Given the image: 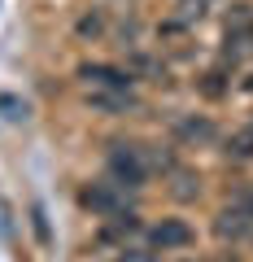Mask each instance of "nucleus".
I'll return each mask as SVG.
<instances>
[{
	"label": "nucleus",
	"mask_w": 253,
	"mask_h": 262,
	"mask_svg": "<svg viewBox=\"0 0 253 262\" xmlns=\"http://www.w3.org/2000/svg\"><path fill=\"white\" fill-rule=\"evenodd\" d=\"M79 79H83L87 88H131V70H118V66H79Z\"/></svg>",
	"instance_id": "nucleus-4"
},
{
	"label": "nucleus",
	"mask_w": 253,
	"mask_h": 262,
	"mask_svg": "<svg viewBox=\"0 0 253 262\" xmlns=\"http://www.w3.org/2000/svg\"><path fill=\"white\" fill-rule=\"evenodd\" d=\"M149 241H153V249L166 253V249H188V245L197 241V232H192L183 219H162V223L149 232Z\"/></svg>",
	"instance_id": "nucleus-3"
},
{
	"label": "nucleus",
	"mask_w": 253,
	"mask_h": 262,
	"mask_svg": "<svg viewBox=\"0 0 253 262\" xmlns=\"http://www.w3.org/2000/svg\"><path fill=\"white\" fill-rule=\"evenodd\" d=\"M214 232L223 236V241H240V236H249V232H253V214H244L240 206H232V210H223V214H218Z\"/></svg>",
	"instance_id": "nucleus-6"
},
{
	"label": "nucleus",
	"mask_w": 253,
	"mask_h": 262,
	"mask_svg": "<svg viewBox=\"0 0 253 262\" xmlns=\"http://www.w3.org/2000/svg\"><path fill=\"white\" fill-rule=\"evenodd\" d=\"M87 101H92L96 110H105V114H127V110H135L131 88H92Z\"/></svg>",
	"instance_id": "nucleus-5"
},
{
	"label": "nucleus",
	"mask_w": 253,
	"mask_h": 262,
	"mask_svg": "<svg viewBox=\"0 0 253 262\" xmlns=\"http://www.w3.org/2000/svg\"><path fill=\"white\" fill-rule=\"evenodd\" d=\"M0 110H5V118H22V114H27V105H18L13 96H0Z\"/></svg>",
	"instance_id": "nucleus-11"
},
{
	"label": "nucleus",
	"mask_w": 253,
	"mask_h": 262,
	"mask_svg": "<svg viewBox=\"0 0 253 262\" xmlns=\"http://www.w3.org/2000/svg\"><path fill=\"white\" fill-rule=\"evenodd\" d=\"M118 262H153V258H149L144 249H122V258H118Z\"/></svg>",
	"instance_id": "nucleus-12"
},
{
	"label": "nucleus",
	"mask_w": 253,
	"mask_h": 262,
	"mask_svg": "<svg viewBox=\"0 0 253 262\" xmlns=\"http://www.w3.org/2000/svg\"><path fill=\"white\" fill-rule=\"evenodd\" d=\"M232 206H240V210H244V214H253V184H244V188H240V192H236V196H232Z\"/></svg>",
	"instance_id": "nucleus-10"
},
{
	"label": "nucleus",
	"mask_w": 253,
	"mask_h": 262,
	"mask_svg": "<svg viewBox=\"0 0 253 262\" xmlns=\"http://www.w3.org/2000/svg\"><path fill=\"white\" fill-rule=\"evenodd\" d=\"M83 206L96 210V214H109V219H113V214L127 210V188L113 184V179H109V184H92V188L83 192Z\"/></svg>",
	"instance_id": "nucleus-2"
},
{
	"label": "nucleus",
	"mask_w": 253,
	"mask_h": 262,
	"mask_svg": "<svg viewBox=\"0 0 253 262\" xmlns=\"http://www.w3.org/2000/svg\"><path fill=\"white\" fill-rule=\"evenodd\" d=\"M227 153H232V158H253V127L236 131L232 140H227Z\"/></svg>",
	"instance_id": "nucleus-8"
},
{
	"label": "nucleus",
	"mask_w": 253,
	"mask_h": 262,
	"mask_svg": "<svg viewBox=\"0 0 253 262\" xmlns=\"http://www.w3.org/2000/svg\"><path fill=\"white\" fill-rule=\"evenodd\" d=\"M188 262H197V258H188Z\"/></svg>",
	"instance_id": "nucleus-13"
},
{
	"label": "nucleus",
	"mask_w": 253,
	"mask_h": 262,
	"mask_svg": "<svg viewBox=\"0 0 253 262\" xmlns=\"http://www.w3.org/2000/svg\"><path fill=\"white\" fill-rule=\"evenodd\" d=\"M175 184H179V188H175V196H183V201L201 192V179H197V175H188V170H175Z\"/></svg>",
	"instance_id": "nucleus-9"
},
{
	"label": "nucleus",
	"mask_w": 253,
	"mask_h": 262,
	"mask_svg": "<svg viewBox=\"0 0 253 262\" xmlns=\"http://www.w3.org/2000/svg\"><path fill=\"white\" fill-rule=\"evenodd\" d=\"M109 179L122 184V188H144V179H149L144 149H135V144H113L109 149Z\"/></svg>",
	"instance_id": "nucleus-1"
},
{
	"label": "nucleus",
	"mask_w": 253,
	"mask_h": 262,
	"mask_svg": "<svg viewBox=\"0 0 253 262\" xmlns=\"http://www.w3.org/2000/svg\"><path fill=\"white\" fill-rule=\"evenodd\" d=\"M179 136L183 140H214V122L210 118H183L179 122Z\"/></svg>",
	"instance_id": "nucleus-7"
}]
</instances>
